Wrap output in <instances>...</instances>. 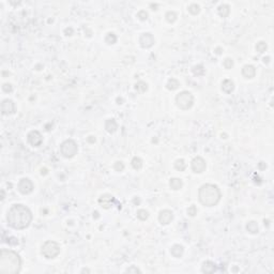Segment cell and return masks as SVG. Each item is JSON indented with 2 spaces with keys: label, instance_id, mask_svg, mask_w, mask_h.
Returning a JSON list of instances; mask_svg holds the SVG:
<instances>
[{
  "label": "cell",
  "instance_id": "ac0fdd59",
  "mask_svg": "<svg viewBox=\"0 0 274 274\" xmlns=\"http://www.w3.org/2000/svg\"><path fill=\"white\" fill-rule=\"evenodd\" d=\"M234 89V83L231 79H225L222 83V90L226 93H231Z\"/></svg>",
  "mask_w": 274,
  "mask_h": 274
},
{
  "label": "cell",
  "instance_id": "5b68a950",
  "mask_svg": "<svg viewBox=\"0 0 274 274\" xmlns=\"http://www.w3.org/2000/svg\"><path fill=\"white\" fill-rule=\"evenodd\" d=\"M41 253L45 258L53 259L57 257L60 253V245L55 241H46L43 245H42Z\"/></svg>",
  "mask_w": 274,
  "mask_h": 274
},
{
  "label": "cell",
  "instance_id": "6da1fadb",
  "mask_svg": "<svg viewBox=\"0 0 274 274\" xmlns=\"http://www.w3.org/2000/svg\"><path fill=\"white\" fill-rule=\"evenodd\" d=\"M9 226L14 229H25L30 225L32 220V213L28 207L24 205H14L10 208L6 215Z\"/></svg>",
  "mask_w": 274,
  "mask_h": 274
},
{
  "label": "cell",
  "instance_id": "4dcf8cb0",
  "mask_svg": "<svg viewBox=\"0 0 274 274\" xmlns=\"http://www.w3.org/2000/svg\"><path fill=\"white\" fill-rule=\"evenodd\" d=\"M187 10H189V12L193 14V15H197V14L200 12V6H199L197 3H192L191 6H189Z\"/></svg>",
  "mask_w": 274,
  "mask_h": 274
},
{
  "label": "cell",
  "instance_id": "9a60e30c",
  "mask_svg": "<svg viewBox=\"0 0 274 274\" xmlns=\"http://www.w3.org/2000/svg\"><path fill=\"white\" fill-rule=\"evenodd\" d=\"M215 270H216V266H215L214 262H212L210 260L205 261L203 263V267H201V271L207 274H211V273L215 272Z\"/></svg>",
  "mask_w": 274,
  "mask_h": 274
},
{
  "label": "cell",
  "instance_id": "2e32d148",
  "mask_svg": "<svg viewBox=\"0 0 274 274\" xmlns=\"http://www.w3.org/2000/svg\"><path fill=\"white\" fill-rule=\"evenodd\" d=\"M118 129V123L115 119H107L105 121V130L108 133H115Z\"/></svg>",
  "mask_w": 274,
  "mask_h": 274
},
{
  "label": "cell",
  "instance_id": "3957f363",
  "mask_svg": "<svg viewBox=\"0 0 274 274\" xmlns=\"http://www.w3.org/2000/svg\"><path fill=\"white\" fill-rule=\"evenodd\" d=\"M220 196H222V194H220V189L215 184L207 183L199 187V201L206 207L216 206L220 200Z\"/></svg>",
  "mask_w": 274,
  "mask_h": 274
},
{
  "label": "cell",
  "instance_id": "d6a6232c",
  "mask_svg": "<svg viewBox=\"0 0 274 274\" xmlns=\"http://www.w3.org/2000/svg\"><path fill=\"white\" fill-rule=\"evenodd\" d=\"M223 64H224L225 69L230 70L233 66V60L230 59V58H226V59L224 60V63H223Z\"/></svg>",
  "mask_w": 274,
  "mask_h": 274
},
{
  "label": "cell",
  "instance_id": "9c48e42d",
  "mask_svg": "<svg viewBox=\"0 0 274 274\" xmlns=\"http://www.w3.org/2000/svg\"><path fill=\"white\" fill-rule=\"evenodd\" d=\"M27 140L33 147H39L43 143V137H42L41 133L39 131H31L28 133L27 135Z\"/></svg>",
  "mask_w": 274,
  "mask_h": 274
},
{
  "label": "cell",
  "instance_id": "74e56055",
  "mask_svg": "<svg viewBox=\"0 0 274 274\" xmlns=\"http://www.w3.org/2000/svg\"><path fill=\"white\" fill-rule=\"evenodd\" d=\"M64 33H66V36H72L73 29H72V28H66V29L64 30Z\"/></svg>",
  "mask_w": 274,
  "mask_h": 274
},
{
  "label": "cell",
  "instance_id": "7c38bea8",
  "mask_svg": "<svg viewBox=\"0 0 274 274\" xmlns=\"http://www.w3.org/2000/svg\"><path fill=\"white\" fill-rule=\"evenodd\" d=\"M173 220V213L170 210H162L159 214V220L162 225H168Z\"/></svg>",
  "mask_w": 274,
  "mask_h": 274
},
{
  "label": "cell",
  "instance_id": "b9f144b4",
  "mask_svg": "<svg viewBox=\"0 0 274 274\" xmlns=\"http://www.w3.org/2000/svg\"><path fill=\"white\" fill-rule=\"evenodd\" d=\"M133 203H137V205H139V203H140V199H139V198H136V197H135V198L133 199Z\"/></svg>",
  "mask_w": 274,
  "mask_h": 274
},
{
  "label": "cell",
  "instance_id": "7bdbcfd3",
  "mask_svg": "<svg viewBox=\"0 0 274 274\" xmlns=\"http://www.w3.org/2000/svg\"><path fill=\"white\" fill-rule=\"evenodd\" d=\"M88 140H89L90 143H94V141H96V138H93V136H90L89 138H88Z\"/></svg>",
  "mask_w": 274,
  "mask_h": 274
},
{
  "label": "cell",
  "instance_id": "ffe728a7",
  "mask_svg": "<svg viewBox=\"0 0 274 274\" xmlns=\"http://www.w3.org/2000/svg\"><path fill=\"white\" fill-rule=\"evenodd\" d=\"M217 13H219L220 17H227L230 13V8H229L228 4H220L217 8Z\"/></svg>",
  "mask_w": 274,
  "mask_h": 274
},
{
  "label": "cell",
  "instance_id": "836d02e7",
  "mask_svg": "<svg viewBox=\"0 0 274 274\" xmlns=\"http://www.w3.org/2000/svg\"><path fill=\"white\" fill-rule=\"evenodd\" d=\"M137 17L143 22V20H146L148 18V13L146 12L145 10H141V11H139V12L137 13Z\"/></svg>",
  "mask_w": 274,
  "mask_h": 274
},
{
  "label": "cell",
  "instance_id": "d4e9b609",
  "mask_svg": "<svg viewBox=\"0 0 274 274\" xmlns=\"http://www.w3.org/2000/svg\"><path fill=\"white\" fill-rule=\"evenodd\" d=\"M193 71V74L196 76H201L205 74V69H203V66H201V64H197V66H195L194 68L192 69Z\"/></svg>",
  "mask_w": 274,
  "mask_h": 274
},
{
  "label": "cell",
  "instance_id": "1f68e13d",
  "mask_svg": "<svg viewBox=\"0 0 274 274\" xmlns=\"http://www.w3.org/2000/svg\"><path fill=\"white\" fill-rule=\"evenodd\" d=\"M113 169H115L116 171H118V173H121V171H123V169H124V164L122 163L121 161L116 162L115 165H113Z\"/></svg>",
  "mask_w": 274,
  "mask_h": 274
},
{
  "label": "cell",
  "instance_id": "d590c367",
  "mask_svg": "<svg viewBox=\"0 0 274 274\" xmlns=\"http://www.w3.org/2000/svg\"><path fill=\"white\" fill-rule=\"evenodd\" d=\"M2 90H3L4 92H6V93H10V92L13 91V87L11 83H3V85H2Z\"/></svg>",
  "mask_w": 274,
  "mask_h": 274
},
{
  "label": "cell",
  "instance_id": "8fae6325",
  "mask_svg": "<svg viewBox=\"0 0 274 274\" xmlns=\"http://www.w3.org/2000/svg\"><path fill=\"white\" fill-rule=\"evenodd\" d=\"M1 113L2 115H11L15 113V104L12 100L6 99L1 103Z\"/></svg>",
  "mask_w": 274,
  "mask_h": 274
},
{
  "label": "cell",
  "instance_id": "cb8c5ba5",
  "mask_svg": "<svg viewBox=\"0 0 274 274\" xmlns=\"http://www.w3.org/2000/svg\"><path fill=\"white\" fill-rule=\"evenodd\" d=\"M135 89L138 92H140V93H143V92H146L148 90V85L145 82L140 80V82H138L135 85Z\"/></svg>",
  "mask_w": 274,
  "mask_h": 274
},
{
  "label": "cell",
  "instance_id": "d6986e66",
  "mask_svg": "<svg viewBox=\"0 0 274 274\" xmlns=\"http://www.w3.org/2000/svg\"><path fill=\"white\" fill-rule=\"evenodd\" d=\"M169 186H170V189L178 191L183 186V181L179 178H171L170 181H169Z\"/></svg>",
  "mask_w": 274,
  "mask_h": 274
},
{
  "label": "cell",
  "instance_id": "44dd1931",
  "mask_svg": "<svg viewBox=\"0 0 274 274\" xmlns=\"http://www.w3.org/2000/svg\"><path fill=\"white\" fill-rule=\"evenodd\" d=\"M246 230L250 233H253V234L258 233V231H259L258 224H257L256 222H254V220H250V222H248L246 224Z\"/></svg>",
  "mask_w": 274,
  "mask_h": 274
},
{
  "label": "cell",
  "instance_id": "ab89813d",
  "mask_svg": "<svg viewBox=\"0 0 274 274\" xmlns=\"http://www.w3.org/2000/svg\"><path fill=\"white\" fill-rule=\"evenodd\" d=\"M47 173H48L47 169H46V168H42V170H41V175L42 176H45V175H47Z\"/></svg>",
  "mask_w": 274,
  "mask_h": 274
},
{
  "label": "cell",
  "instance_id": "484cf974",
  "mask_svg": "<svg viewBox=\"0 0 274 274\" xmlns=\"http://www.w3.org/2000/svg\"><path fill=\"white\" fill-rule=\"evenodd\" d=\"M105 42L107 44H109V45H111V44H115L116 42H117V36H116L115 33H113V32H109V33L106 34Z\"/></svg>",
  "mask_w": 274,
  "mask_h": 274
},
{
  "label": "cell",
  "instance_id": "83f0119b",
  "mask_svg": "<svg viewBox=\"0 0 274 274\" xmlns=\"http://www.w3.org/2000/svg\"><path fill=\"white\" fill-rule=\"evenodd\" d=\"M165 17H166V20L168 23H175L176 20H177V14H176L173 11H168V12L166 13V15H165Z\"/></svg>",
  "mask_w": 274,
  "mask_h": 274
},
{
  "label": "cell",
  "instance_id": "e0dca14e",
  "mask_svg": "<svg viewBox=\"0 0 274 274\" xmlns=\"http://www.w3.org/2000/svg\"><path fill=\"white\" fill-rule=\"evenodd\" d=\"M170 253L173 257H176V258H180V257H182L183 253H184V247L180 244H175L170 248Z\"/></svg>",
  "mask_w": 274,
  "mask_h": 274
},
{
  "label": "cell",
  "instance_id": "f35d334b",
  "mask_svg": "<svg viewBox=\"0 0 274 274\" xmlns=\"http://www.w3.org/2000/svg\"><path fill=\"white\" fill-rule=\"evenodd\" d=\"M258 168L260 169V170H263V169H266L267 168L266 163H263V162H260V163L258 164Z\"/></svg>",
  "mask_w": 274,
  "mask_h": 274
},
{
  "label": "cell",
  "instance_id": "60d3db41",
  "mask_svg": "<svg viewBox=\"0 0 274 274\" xmlns=\"http://www.w3.org/2000/svg\"><path fill=\"white\" fill-rule=\"evenodd\" d=\"M270 59H271L270 57H264L263 59H262L263 60V63H269V62H270Z\"/></svg>",
  "mask_w": 274,
  "mask_h": 274
},
{
  "label": "cell",
  "instance_id": "8d00e7d4",
  "mask_svg": "<svg viewBox=\"0 0 274 274\" xmlns=\"http://www.w3.org/2000/svg\"><path fill=\"white\" fill-rule=\"evenodd\" d=\"M140 272H141V271L135 266L130 267V268L126 269V271H125V273H140Z\"/></svg>",
  "mask_w": 274,
  "mask_h": 274
},
{
  "label": "cell",
  "instance_id": "e575fe53",
  "mask_svg": "<svg viewBox=\"0 0 274 274\" xmlns=\"http://www.w3.org/2000/svg\"><path fill=\"white\" fill-rule=\"evenodd\" d=\"M187 214H189L190 216H195V215L197 214V208H196V207H195L194 205L189 207V209H187Z\"/></svg>",
  "mask_w": 274,
  "mask_h": 274
},
{
  "label": "cell",
  "instance_id": "7402d4cb",
  "mask_svg": "<svg viewBox=\"0 0 274 274\" xmlns=\"http://www.w3.org/2000/svg\"><path fill=\"white\" fill-rule=\"evenodd\" d=\"M179 86H180V83H179L178 79H176V78H170V79L167 82L166 88L168 90H171V91H173V90L178 89Z\"/></svg>",
  "mask_w": 274,
  "mask_h": 274
},
{
  "label": "cell",
  "instance_id": "f546056e",
  "mask_svg": "<svg viewBox=\"0 0 274 274\" xmlns=\"http://www.w3.org/2000/svg\"><path fill=\"white\" fill-rule=\"evenodd\" d=\"M267 48H268V45H267L266 42L263 41H260L257 43L256 45V50L259 53V54H262V53H264L267 50Z\"/></svg>",
  "mask_w": 274,
  "mask_h": 274
},
{
  "label": "cell",
  "instance_id": "277c9868",
  "mask_svg": "<svg viewBox=\"0 0 274 274\" xmlns=\"http://www.w3.org/2000/svg\"><path fill=\"white\" fill-rule=\"evenodd\" d=\"M176 104L180 109L187 110L192 108L194 105V96L191 92L189 91H182L177 94L176 96Z\"/></svg>",
  "mask_w": 274,
  "mask_h": 274
},
{
  "label": "cell",
  "instance_id": "52a82bcc",
  "mask_svg": "<svg viewBox=\"0 0 274 274\" xmlns=\"http://www.w3.org/2000/svg\"><path fill=\"white\" fill-rule=\"evenodd\" d=\"M17 189H18V191L22 193V194L28 195V194H30V193L33 191L34 185H33V183H32V181L30 180V179L23 178V179H20L19 182H18Z\"/></svg>",
  "mask_w": 274,
  "mask_h": 274
},
{
  "label": "cell",
  "instance_id": "30bf717a",
  "mask_svg": "<svg viewBox=\"0 0 274 274\" xmlns=\"http://www.w3.org/2000/svg\"><path fill=\"white\" fill-rule=\"evenodd\" d=\"M154 36H152L149 32H146V33H143L139 38V44L143 48H150L153 46L154 44Z\"/></svg>",
  "mask_w": 274,
  "mask_h": 274
},
{
  "label": "cell",
  "instance_id": "f1b7e54d",
  "mask_svg": "<svg viewBox=\"0 0 274 274\" xmlns=\"http://www.w3.org/2000/svg\"><path fill=\"white\" fill-rule=\"evenodd\" d=\"M137 217L141 220H146L149 217V212L145 209H140V210L137 211Z\"/></svg>",
  "mask_w": 274,
  "mask_h": 274
},
{
  "label": "cell",
  "instance_id": "7a4b0ae2",
  "mask_svg": "<svg viewBox=\"0 0 274 274\" xmlns=\"http://www.w3.org/2000/svg\"><path fill=\"white\" fill-rule=\"evenodd\" d=\"M22 268V259L16 252L11 250H1L0 252V273L16 274Z\"/></svg>",
  "mask_w": 274,
  "mask_h": 274
},
{
  "label": "cell",
  "instance_id": "603a6c76",
  "mask_svg": "<svg viewBox=\"0 0 274 274\" xmlns=\"http://www.w3.org/2000/svg\"><path fill=\"white\" fill-rule=\"evenodd\" d=\"M132 166H133L134 169H136V170H139V169L143 167V160L140 159V157H137V156H134L133 160H132L131 162Z\"/></svg>",
  "mask_w": 274,
  "mask_h": 274
},
{
  "label": "cell",
  "instance_id": "4fadbf2b",
  "mask_svg": "<svg viewBox=\"0 0 274 274\" xmlns=\"http://www.w3.org/2000/svg\"><path fill=\"white\" fill-rule=\"evenodd\" d=\"M113 203H115V198L109 194L102 195L99 198V203L103 207L104 209H109L110 207L113 206Z\"/></svg>",
  "mask_w": 274,
  "mask_h": 274
},
{
  "label": "cell",
  "instance_id": "ba28073f",
  "mask_svg": "<svg viewBox=\"0 0 274 274\" xmlns=\"http://www.w3.org/2000/svg\"><path fill=\"white\" fill-rule=\"evenodd\" d=\"M191 166H192V170L194 171L195 173H201L206 170L207 164H206V161L201 156H196L195 159H193Z\"/></svg>",
  "mask_w": 274,
  "mask_h": 274
},
{
  "label": "cell",
  "instance_id": "4316f807",
  "mask_svg": "<svg viewBox=\"0 0 274 274\" xmlns=\"http://www.w3.org/2000/svg\"><path fill=\"white\" fill-rule=\"evenodd\" d=\"M175 168L179 171L184 170V169L186 168V163L184 162V160H182V159L177 160V161H176V163H175Z\"/></svg>",
  "mask_w": 274,
  "mask_h": 274
},
{
  "label": "cell",
  "instance_id": "bcb514c9",
  "mask_svg": "<svg viewBox=\"0 0 274 274\" xmlns=\"http://www.w3.org/2000/svg\"><path fill=\"white\" fill-rule=\"evenodd\" d=\"M220 48H216V54H217V55H220Z\"/></svg>",
  "mask_w": 274,
  "mask_h": 274
},
{
  "label": "cell",
  "instance_id": "f6af8a7d",
  "mask_svg": "<svg viewBox=\"0 0 274 274\" xmlns=\"http://www.w3.org/2000/svg\"><path fill=\"white\" fill-rule=\"evenodd\" d=\"M83 272H90V271L88 270V269H83V270H82V273H83Z\"/></svg>",
  "mask_w": 274,
  "mask_h": 274
},
{
  "label": "cell",
  "instance_id": "ee69618b",
  "mask_svg": "<svg viewBox=\"0 0 274 274\" xmlns=\"http://www.w3.org/2000/svg\"><path fill=\"white\" fill-rule=\"evenodd\" d=\"M93 217H96V219H97V217H99V212H96H96L93 213Z\"/></svg>",
  "mask_w": 274,
  "mask_h": 274
},
{
  "label": "cell",
  "instance_id": "8992f818",
  "mask_svg": "<svg viewBox=\"0 0 274 274\" xmlns=\"http://www.w3.org/2000/svg\"><path fill=\"white\" fill-rule=\"evenodd\" d=\"M78 147L77 143L73 140V139H66L60 146V152L66 159H71V157L75 156L77 154Z\"/></svg>",
  "mask_w": 274,
  "mask_h": 274
},
{
  "label": "cell",
  "instance_id": "5bb4252c",
  "mask_svg": "<svg viewBox=\"0 0 274 274\" xmlns=\"http://www.w3.org/2000/svg\"><path fill=\"white\" fill-rule=\"evenodd\" d=\"M242 75L245 78H253L256 75V69L255 66H250V64H246L242 68Z\"/></svg>",
  "mask_w": 274,
  "mask_h": 274
}]
</instances>
